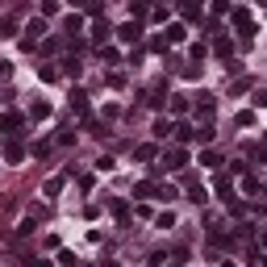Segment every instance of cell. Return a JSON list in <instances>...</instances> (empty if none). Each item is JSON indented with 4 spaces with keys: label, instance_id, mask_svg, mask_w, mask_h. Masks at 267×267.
Returning a JSON list of instances; mask_svg holds the SVG:
<instances>
[{
    "label": "cell",
    "instance_id": "22",
    "mask_svg": "<svg viewBox=\"0 0 267 267\" xmlns=\"http://www.w3.org/2000/svg\"><path fill=\"white\" fill-rule=\"evenodd\" d=\"M75 142V129H59V146H71Z\"/></svg>",
    "mask_w": 267,
    "mask_h": 267
},
{
    "label": "cell",
    "instance_id": "5",
    "mask_svg": "<svg viewBox=\"0 0 267 267\" xmlns=\"http://www.w3.org/2000/svg\"><path fill=\"white\" fill-rule=\"evenodd\" d=\"M113 33H117L121 42H138V38H142V25H138V21H125V25H121V29H113Z\"/></svg>",
    "mask_w": 267,
    "mask_h": 267
},
{
    "label": "cell",
    "instance_id": "17",
    "mask_svg": "<svg viewBox=\"0 0 267 267\" xmlns=\"http://www.w3.org/2000/svg\"><path fill=\"white\" fill-rule=\"evenodd\" d=\"M146 13H150V9H146V5H142V0H134V5H129V17H134V21H142V17H146Z\"/></svg>",
    "mask_w": 267,
    "mask_h": 267
},
{
    "label": "cell",
    "instance_id": "24",
    "mask_svg": "<svg viewBox=\"0 0 267 267\" xmlns=\"http://www.w3.org/2000/svg\"><path fill=\"white\" fill-rule=\"evenodd\" d=\"M33 267H50V263H46V259H38V263H33Z\"/></svg>",
    "mask_w": 267,
    "mask_h": 267
},
{
    "label": "cell",
    "instance_id": "23",
    "mask_svg": "<svg viewBox=\"0 0 267 267\" xmlns=\"http://www.w3.org/2000/svg\"><path fill=\"white\" fill-rule=\"evenodd\" d=\"M255 105H259V109H267V92H263V88L255 92Z\"/></svg>",
    "mask_w": 267,
    "mask_h": 267
},
{
    "label": "cell",
    "instance_id": "12",
    "mask_svg": "<svg viewBox=\"0 0 267 267\" xmlns=\"http://www.w3.org/2000/svg\"><path fill=\"white\" fill-rule=\"evenodd\" d=\"M134 159H142V163H150V159H155V146H150V142H142V146H134Z\"/></svg>",
    "mask_w": 267,
    "mask_h": 267
},
{
    "label": "cell",
    "instance_id": "1",
    "mask_svg": "<svg viewBox=\"0 0 267 267\" xmlns=\"http://www.w3.org/2000/svg\"><path fill=\"white\" fill-rule=\"evenodd\" d=\"M42 33H46V21H42V17H33V21L25 25V38H21V46H25V50H33V46L42 42Z\"/></svg>",
    "mask_w": 267,
    "mask_h": 267
},
{
    "label": "cell",
    "instance_id": "6",
    "mask_svg": "<svg viewBox=\"0 0 267 267\" xmlns=\"http://www.w3.org/2000/svg\"><path fill=\"white\" fill-rule=\"evenodd\" d=\"M192 100H196V113H200V117H213V109H217V100H213L209 92H196Z\"/></svg>",
    "mask_w": 267,
    "mask_h": 267
},
{
    "label": "cell",
    "instance_id": "3",
    "mask_svg": "<svg viewBox=\"0 0 267 267\" xmlns=\"http://www.w3.org/2000/svg\"><path fill=\"white\" fill-rule=\"evenodd\" d=\"M159 167H171V171H180V167H188V150H184V146H167Z\"/></svg>",
    "mask_w": 267,
    "mask_h": 267
},
{
    "label": "cell",
    "instance_id": "7",
    "mask_svg": "<svg viewBox=\"0 0 267 267\" xmlns=\"http://www.w3.org/2000/svg\"><path fill=\"white\" fill-rule=\"evenodd\" d=\"M109 38H113V29H109V21H105V17H100V21L92 25V42H96V46H105Z\"/></svg>",
    "mask_w": 267,
    "mask_h": 267
},
{
    "label": "cell",
    "instance_id": "8",
    "mask_svg": "<svg viewBox=\"0 0 267 267\" xmlns=\"http://www.w3.org/2000/svg\"><path fill=\"white\" fill-rule=\"evenodd\" d=\"M171 134H176V121H171V117L155 121V138H171Z\"/></svg>",
    "mask_w": 267,
    "mask_h": 267
},
{
    "label": "cell",
    "instance_id": "9",
    "mask_svg": "<svg viewBox=\"0 0 267 267\" xmlns=\"http://www.w3.org/2000/svg\"><path fill=\"white\" fill-rule=\"evenodd\" d=\"M167 100H171V113H176V117H184V113H188V100H192V96H167Z\"/></svg>",
    "mask_w": 267,
    "mask_h": 267
},
{
    "label": "cell",
    "instance_id": "4",
    "mask_svg": "<svg viewBox=\"0 0 267 267\" xmlns=\"http://www.w3.org/2000/svg\"><path fill=\"white\" fill-rule=\"evenodd\" d=\"M5 159H9L13 167H17L21 159H25V142L17 138V134H9V142H5Z\"/></svg>",
    "mask_w": 267,
    "mask_h": 267
},
{
    "label": "cell",
    "instance_id": "14",
    "mask_svg": "<svg viewBox=\"0 0 267 267\" xmlns=\"http://www.w3.org/2000/svg\"><path fill=\"white\" fill-rule=\"evenodd\" d=\"M29 117H33V121H42V117H50V105H46V100H38V105L29 109Z\"/></svg>",
    "mask_w": 267,
    "mask_h": 267
},
{
    "label": "cell",
    "instance_id": "15",
    "mask_svg": "<svg viewBox=\"0 0 267 267\" xmlns=\"http://www.w3.org/2000/svg\"><path fill=\"white\" fill-rule=\"evenodd\" d=\"M176 138H180V142H196V129H192V125H176Z\"/></svg>",
    "mask_w": 267,
    "mask_h": 267
},
{
    "label": "cell",
    "instance_id": "2",
    "mask_svg": "<svg viewBox=\"0 0 267 267\" xmlns=\"http://www.w3.org/2000/svg\"><path fill=\"white\" fill-rule=\"evenodd\" d=\"M230 17H234V25H238V33H242V38L251 42V38H255V21H251V9H242V5H238V9H234Z\"/></svg>",
    "mask_w": 267,
    "mask_h": 267
},
{
    "label": "cell",
    "instance_id": "13",
    "mask_svg": "<svg viewBox=\"0 0 267 267\" xmlns=\"http://www.w3.org/2000/svg\"><path fill=\"white\" fill-rule=\"evenodd\" d=\"M184 38H188L184 25H167V42H184Z\"/></svg>",
    "mask_w": 267,
    "mask_h": 267
},
{
    "label": "cell",
    "instance_id": "11",
    "mask_svg": "<svg viewBox=\"0 0 267 267\" xmlns=\"http://www.w3.org/2000/svg\"><path fill=\"white\" fill-rule=\"evenodd\" d=\"M188 196L196 200V205H205V200H209V192H205V184H188Z\"/></svg>",
    "mask_w": 267,
    "mask_h": 267
},
{
    "label": "cell",
    "instance_id": "21",
    "mask_svg": "<svg viewBox=\"0 0 267 267\" xmlns=\"http://www.w3.org/2000/svg\"><path fill=\"white\" fill-rule=\"evenodd\" d=\"M200 163H205V167H217V163H221V155H217V150H205V155H200Z\"/></svg>",
    "mask_w": 267,
    "mask_h": 267
},
{
    "label": "cell",
    "instance_id": "19",
    "mask_svg": "<svg viewBox=\"0 0 267 267\" xmlns=\"http://www.w3.org/2000/svg\"><path fill=\"white\" fill-rule=\"evenodd\" d=\"M155 221H159V230H171V225H176V213H159Z\"/></svg>",
    "mask_w": 267,
    "mask_h": 267
},
{
    "label": "cell",
    "instance_id": "16",
    "mask_svg": "<svg viewBox=\"0 0 267 267\" xmlns=\"http://www.w3.org/2000/svg\"><path fill=\"white\" fill-rule=\"evenodd\" d=\"M13 29H17L13 17H0V38H13Z\"/></svg>",
    "mask_w": 267,
    "mask_h": 267
},
{
    "label": "cell",
    "instance_id": "10",
    "mask_svg": "<svg viewBox=\"0 0 267 267\" xmlns=\"http://www.w3.org/2000/svg\"><path fill=\"white\" fill-rule=\"evenodd\" d=\"M71 109L75 113H88V92H80V88L71 92Z\"/></svg>",
    "mask_w": 267,
    "mask_h": 267
},
{
    "label": "cell",
    "instance_id": "20",
    "mask_svg": "<svg viewBox=\"0 0 267 267\" xmlns=\"http://www.w3.org/2000/svg\"><path fill=\"white\" fill-rule=\"evenodd\" d=\"M38 75H42L46 84H54V80H59V71H54V63H46V67H42V71H38Z\"/></svg>",
    "mask_w": 267,
    "mask_h": 267
},
{
    "label": "cell",
    "instance_id": "18",
    "mask_svg": "<svg viewBox=\"0 0 267 267\" xmlns=\"http://www.w3.org/2000/svg\"><path fill=\"white\" fill-rule=\"evenodd\" d=\"M180 13H184L188 21H200V5H180Z\"/></svg>",
    "mask_w": 267,
    "mask_h": 267
}]
</instances>
